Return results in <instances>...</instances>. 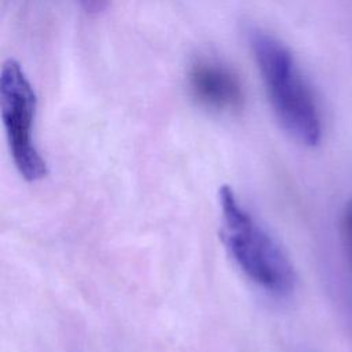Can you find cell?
Returning <instances> with one entry per match:
<instances>
[{"label":"cell","mask_w":352,"mask_h":352,"mask_svg":"<svg viewBox=\"0 0 352 352\" xmlns=\"http://www.w3.org/2000/svg\"><path fill=\"white\" fill-rule=\"evenodd\" d=\"M248 40L280 125L298 143L315 147L322 135L320 117L294 56L282 41L263 29L250 28Z\"/></svg>","instance_id":"1"},{"label":"cell","mask_w":352,"mask_h":352,"mask_svg":"<svg viewBox=\"0 0 352 352\" xmlns=\"http://www.w3.org/2000/svg\"><path fill=\"white\" fill-rule=\"evenodd\" d=\"M0 109L10 153L19 175L28 182L45 177L48 168L34 142L37 96L25 70L15 59L0 73Z\"/></svg>","instance_id":"3"},{"label":"cell","mask_w":352,"mask_h":352,"mask_svg":"<svg viewBox=\"0 0 352 352\" xmlns=\"http://www.w3.org/2000/svg\"><path fill=\"white\" fill-rule=\"evenodd\" d=\"M219 204L221 238L239 270L271 294H290L296 272L280 245L241 205L230 186L219 190Z\"/></svg>","instance_id":"2"},{"label":"cell","mask_w":352,"mask_h":352,"mask_svg":"<svg viewBox=\"0 0 352 352\" xmlns=\"http://www.w3.org/2000/svg\"><path fill=\"white\" fill-rule=\"evenodd\" d=\"M88 12H100L107 6L109 0H78Z\"/></svg>","instance_id":"6"},{"label":"cell","mask_w":352,"mask_h":352,"mask_svg":"<svg viewBox=\"0 0 352 352\" xmlns=\"http://www.w3.org/2000/svg\"><path fill=\"white\" fill-rule=\"evenodd\" d=\"M344 230H345V236H346V245L352 257V199L348 202L345 208V214H344Z\"/></svg>","instance_id":"5"},{"label":"cell","mask_w":352,"mask_h":352,"mask_svg":"<svg viewBox=\"0 0 352 352\" xmlns=\"http://www.w3.org/2000/svg\"><path fill=\"white\" fill-rule=\"evenodd\" d=\"M187 81L194 99L208 109L234 110L243 100L238 74L217 59L201 58L195 60L188 70Z\"/></svg>","instance_id":"4"}]
</instances>
